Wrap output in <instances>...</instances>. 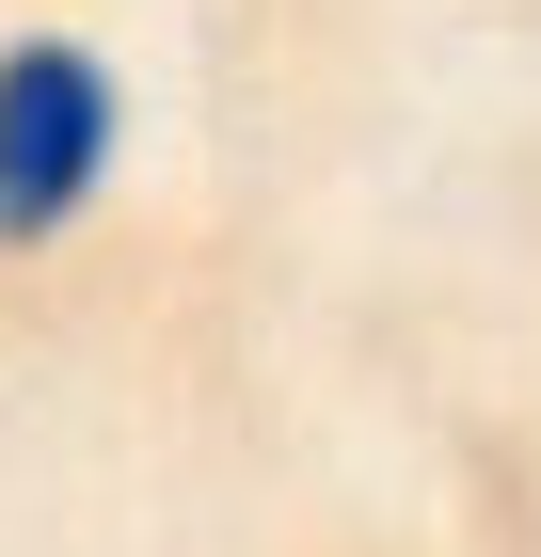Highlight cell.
Returning <instances> with one entry per match:
<instances>
[{"label": "cell", "mask_w": 541, "mask_h": 557, "mask_svg": "<svg viewBox=\"0 0 541 557\" xmlns=\"http://www.w3.org/2000/svg\"><path fill=\"white\" fill-rule=\"evenodd\" d=\"M112 160V81H96V48L33 33L0 48V239H48V223L96 191Z\"/></svg>", "instance_id": "obj_1"}]
</instances>
